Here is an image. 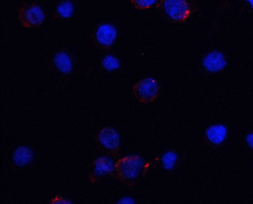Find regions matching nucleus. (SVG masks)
<instances>
[{
	"mask_svg": "<svg viewBox=\"0 0 253 204\" xmlns=\"http://www.w3.org/2000/svg\"><path fill=\"white\" fill-rule=\"evenodd\" d=\"M158 0H131L132 5L139 9H147L156 4Z\"/></svg>",
	"mask_w": 253,
	"mask_h": 204,
	"instance_id": "2eb2a0df",
	"label": "nucleus"
},
{
	"mask_svg": "<svg viewBox=\"0 0 253 204\" xmlns=\"http://www.w3.org/2000/svg\"><path fill=\"white\" fill-rule=\"evenodd\" d=\"M177 161L178 155L174 151H168L162 157V165L165 170H173L176 166Z\"/></svg>",
	"mask_w": 253,
	"mask_h": 204,
	"instance_id": "ddd939ff",
	"label": "nucleus"
},
{
	"mask_svg": "<svg viewBox=\"0 0 253 204\" xmlns=\"http://www.w3.org/2000/svg\"><path fill=\"white\" fill-rule=\"evenodd\" d=\"M20 24L26 28H36L42 25L45 19L43 9L36 3H24L17 10Z\"/></svg>",
	"mask_w": 253,
	"mask_h": 204,
	"instance_id": "7ed1b4c3",
	"label": "nucleus"
},
{
	"mask_svg": "<svg viewBox=\"0 0 253 204\" xmlns=\"http://www.w3.org/2000/svg\"><path fill=\"white\" fill-rule=\"evenodd\" d=\"M54 65L60 72L70 74L73 69V62L68 53L65 51H58L54 56Z\"/></svg>",
	"mask_w": 253,
	"mask_h": 204,
	"instance_id": "9d476101",
	"label": "nucleus"
},
{
	"mask_svg": "<svg viewBox=\"0 0 253 204\" xmlns=\"http://www.w3.org/2000/svg\"><path fill=\"white\" fill-rule=\"evenodd\" d=\"M97 141L103 148L112 154L117 153L120 148V135L113 128H105L101 129L97 135Z\"/></svg>",
	"mask_w": 253,
	"mask_h": 204,
	"instance_id": "423d86ee",
	"label": "nucleus"
},
{
	"mask_svg": "<svg viewBox=\"0 0 253 204\" xmlns=\"http://www.w3.org/2000/svg\"><path fill=\"white\" fill-rule=\"evenodd\" d=\"M144 161L137 155H128L118 160L116 163V173L122 182L133 184L141 177L145 170Z\"/></svg>",
	"mask_w": 253,
	"mask_h": 204,
	"instance_id": "f257e3e1",
	"label": "nucleus"
},
{
	"mask_svg": "<svg viewBox=\"0 0 253 204\" xmlns=\"http://www.w3.org/2000/svg\"><path fill=\"white\" fill-rule=\"evenodd\" d=\"M246 143L250 148L253 149V133L249 134L246 137Z\"/></svg>",
	"mask_w": 253,
	"mask_h": 204,
	"instance_id": "f3484780",
	"label": "nucleus"
},
{
	"mask_svg": "<svg viewBox=\"0 0 253 204\" xmlns=\"http://www.w3.org/2000/svg\"><path fill=\"white\" fill-rule=\"evenodd\" d=\"M206 136L211 144L219 145L228 137V129L223 124H213L207 130Z\"/></svg>",
	"mask_w": 253,
	"mask_h": 204,
	"instance_id": "1a4fd4ad",
	"label": "nucleus"
},
{
	"mask_svg": "<svg viewBox=\"0 0 253 204\" xmlns=\"http://www.w3.org/2000/svg\"><path fill=\"white\" fill-rule=\"evenodd\" d=\"M92 167V181L97 180L101 177L112 175L116 171V164L108 157L97 158L93 162Z\"/></svg>",
	"mask_w": 253,
	"mask_h": 204,
	"instance_id": "0eeeda50",
	"label": "nucleus"
},
{
	"mask_svg": "<svg viewBox=\"0 0 253 204\" xmlns=\"http://www.w3.org/2000/svg\"><path fill=\"white\" fill-rule=\"evenodd\" d=\"M117 30L110 24L97 26L94 34V42L97 48H110L117 38Z\"/></svg>",
	"mask_w": 253,
	"mask_h": 204,
	"instance_id": "39448f33",
	"label": "nucleus"
},
{
	"mask_svg": "<svg viewBox=\"0 0 253 204\" xmlns=\"http://www.w3.org/2000/svg\"><path fill=\"white\" fill-rule=\"evenodd\" d=\"M158 8L172 22L185 21L190 14V7L186 0H160Z\"/></svg>",
	"mask_w": 253,
	"mask_h": 204,
	"instance_id": "f03ea898",
	"label": "nucleus"
},
{
	"mask_svg": "<svg viewBox=\"0 0 253 204\" xmlns=\"http://www.w3.org/2000/svg\"><path fill=\"white\" fill-rule=\"evenodd\" d=\"M160 87L154 78H143L133 87V94L139 102L149 103L158 97Z\"/></svg>",
	"mask_w": 253,
	"mask_h": 204,
	"instance_id": "20e7f679",
	"label": "nucleus"
},
{
	"mask_svg": "<svg viewBox=\"0 0 253 204\" xmlns=\"http://www.w3.org/2000/svg\"><path fill=\"white\" fill-rule=\"evenodd\" d=\"M102 66L107 71H115L120 68V62L114 55H106L103 59Z\"/></svg>",
	"mask_w": 253,
	"mask_h": 204,
	"instance_id": "4468645a",
	"label": "nucleus"
},
{
	"mask_svg": "<svg viewBox=\"0 0 253 204\" xmlns=\"http://www.w3.org/2000/svg\"><path fill=\"white\" fill-rule=\"evenodd\" d=\"M246 2H247L252 8H253V0H246Z\"/></svg>",
	"mask_w": 253,
	"mask_h": 204,
	"instance_id": "a211bd4d",
	"label": "nucleus"
},
{
	"mask_svg": "<svg viewBox=\"0 0 253 204\" xmlns=\"http://www.w3.org/2000/svg\"><path fill=\"white\" fill-rule=\"evenodd\" d=\"M203 66L209 72H219L224 69L227 66V60L224 54L220 51H211L204 57Z\"/></svg>",
	"mask_w": 253,
	"mask_h": 204,
	"instance_id": "6e6552de",
	"label": "nucleus"
},
{
	"mask_svg": "<svg viewBox=\"0 0 253 204\" xmlns=\"http://www.w3.org/2000/svg\"><path fill=\"white\" fill-rule=\"evenodd\" d=\"M74 5L70 1L65 0L63 2H59L56 7V13L58 17L63 19H68L74 14Z\"/></svg>",
	"mask_w": 253,
	"mask_h": 204,
	"instance_id": "f8f14e48",
	"label": "nucleus"
},
{
	"mask_svg": "<svg viewBox=\"0 0 253 204\" xmlns=\"http://www.w3.org/2000/svg\"><path fill=\"white\" fill-rule=\"evenodd\" d=\"M70 203V201H66L65 199L62 198L61 197H56L55 198H53L52 201H51V204H69Z\"/></svg>",
	"mask_w": 253,
	"mask_h": 204,
	"instance_id": "dca6fc26",
	"label": "nucleus"
},
{
	"mask_svg": "<svg viewBox=\"0 0 253 204\" xmlns=\"http://www.w3.org/2000/svg\"><path fill=\"white\" fill-rule=\"evenodd\" d=\"M33 158L32 150L26 147H20L15 150L13 154V161L18 166H24L29 164Z\"/></svg>",
	"mask_w": 253,
	"mask_h": 204,
	"instance_id": "9b49d317",
	"label": "nucleus"
}]
</instances>
